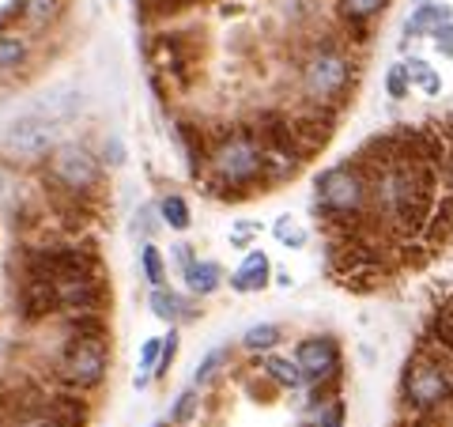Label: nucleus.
<instances>
[{
    "mask_svg": "<svg viewBox=\"0 0 453 427\" xmlns=\"http://www.w3.org/2000/svg\"><path fill=\"white\" fill-rule=\"evenodd\" d=\"M265 144L253 129H226L211 140L204 186L219 201H242L253 190H265Z\"/></svg>",
    "mask_w": 453,
    "mask_h": 427,
    "instance_id": "nucleus-1",
    "label": "nucleus"
},
{
    "mask_svg": "<svg viewBox=\"0 0 453 427\" xmlns=\"http://www.w3.org/2000/svg\"><path fill=\"white\" fill-rule=\"evenodd\" d=\"M314 208L329 223V231H351V227L371 220V208H374L371 175H366V167L356 155L325 167L314 178Z\"/></svg>",
    "mask_w": 453,
    "mask_h": 427,
    "instance_id": "nucleus-2",
    "label": "nucleus"
},
{
    "mask_svg": "<svg viewBox=\"0 0 453 427\" xmlns=\"http://www.w3.org/2000/svg\"><path fill=\"white\" fill-rule=\"evenodd\" d=\"M356 61L348 57L344 46L336 42H318L314 50L303 57L299 68V91L306 106H325V110H340L344 98L356 88Z\"/></svg>",
    "mask_w": 453,
    "mask_h": 427,
    "instance_id": "nucleus-3",
    "label": "nucleus"
},
{
    "mask_svg": "<svg viewBox=\"0 0 453 427\" xmlns=\"http://www.w3.org/2000/svg\"><path fill=\"white\" fill-rule=\"evenodd\" d=\"M401 405L408 416L453 408V367L427 352H412L401 367Z\"/></svg>",
    "mask_w": 453,
    "mask_h": 427,
    "instance_id": "nucleus-4",
    "label": "nucleus"
},
{
    "mask_svg": "<svg viewBox=\"0 0 453 427\" xmlns=\"http://www.w3.org/2000/svg\"><path fill=\"white\" fill-rule=\"evenodd\" d=\"M46 186L83 197V201H95L98 190H103V159L80 140H61L50 155H46Z\"/></svg>",
    "mask_w": 453,
    "mask_h": 427,
    "instance_id": "nucleus-5",
    "label": "nucleus"
},
{
    "mask_svg": "<svg viewBox=\"0 0 453 427\" xmlns=\"http://www.w3.org/2000/svg\"><path fill=\"white\" fill-rule=\"evenodd\" d=\"M110 375V340H65L53 367V382L83 393L98 390Z\"/></svg>",
    "mask_w": 453,
    "mask_h": 427,
    "instance_id": "nucleus-6",
    "label": "nucleus"
},
{
    "mask_svg": "<svg viewBox=\"0 0 453 427\" xmlns=\"http://www.w3.org/2000/svg\"><path fill=\"white\" fill-rule=\"evenodd\" d=\"M57 314H106L110 307V283L103 273H73L57 276Z\"/></svg>",
    "mask_w": 453,
    "mask_h": 427,
    "instance_id": "nucleus-7",
    "label": "nucleus"
},
{
    "mask_svg": "<svg viewBox=\"0 0 453 427\" xmlns=\"http://www.w3.org/2000/svg\"><path fill=\"white\" fill-rule=\"evenodd\" d=\"M61 144V125L42 118V113L27 110L4 129V148L19 159H46V155Z\"/></svg>",
    "mask_w": 453,
    "mask_h": 427,
    "instance_id": "nucleus-8",
    "label": "nucleus"
},
{
    "mask_svg": "<svg viewBox=\"0 0 453 427\" xmlns=\"http://www.w3.org/2000/svg\"><path fill=\"white\" fill-rule=\"evenodd\" d=\"M295 363H299V371L310 382H336L340 371H344V355H340V340L329 337V333H310L303 337L299 345H295Z\"/></svg>",
    "mask_w": 453,
    "mask_h": 427,
    "instance_id": "nucleus-9",
    "label": "nucleus"
},
{
    "mask_svg": "<svg viewBox=\"0 0 453 427\" xmlns=\"http://www.w3.org/2000/svg\"><path fill=\"white\" fill-rule=\"evenodd\" d=\"M151 61H155V68H159V76H166V80H174V83L186 88L189 76H193L196 53H193L186 35H159L155 38V46H151Z\"/></svg>",
    "mask_w": 453,
    "mask_h": 427,
    "instance_id": "nucleus-10",
    "label": "nucleus"
},
{
    "mask_svg": "<svg viewBox=\"0 0 453 427\" xmlns=\"http://www.w3.org/2000/svg\"><path fill=\"white\" fill-rule=\"evenodd\" d=\"M42 416H53L68 427H88L91 420V397L76 386H61L53 382V390L42 393Z\"/></svg>",
    "mask_w": 453,
    "mask_h": 427,
    "instance_id": "nucleus-11",
    "label": "nucleus"
},
{
    "mask_svg": "<svg viewBox=\"0 0 453 427\" xmlns=\"http://www.w3.org/2000/svg\"><path fill=\"white\" fill-rule=\"evenodd\" d=\"M268 280H273V261H268V253L261 246H250L246 258L238 261V268L231 273V291L234 295H253L268 288Z\"/></svg>",
    "mask_w": 453,
    "mask_h": 427,
    "instance_id": "nucleus-12",
    "label": "nucleus"
},
{
    "mask_svg": "<svg viewBox=\"0 0 453 427\" xmlns=\"http://www.w3.org/2000/svg\"><path fill=\"white\" fill-rule=\"evenodd\" d=\"M19 314H23V322H46V318L57 314L53 280L23 276V283H19Z\"/></svg>",
    "mask_w": 453,
    "mask_h": 427,
    "instance_id": "nucleus-13",
    "label": "nucleus"
},
{
    "mask_svg": "<svg viewBox=\"0 0 453 427\" xmlns=\"http://www.w3.org/2000/svg\"><path fill=\"white\" fill-rule=\"evenodd\" d=\"M148 307H151V314L166 322V325H178V322H193L196 318V299L193 295H181L174 288H151L148 295Z\"/></svg>",
    "mask_w": 453,
    "mask_h": 427,
    "instance_id": "nucleus-14",
    "label": "nucleus"
},
{
    "mask_svg": "<svg viewBox=\"0 0 453 427\" xmlns=\"http://www.w3.org/2000/svg\"><path fill=\"white\" fill-rule=\"evenodd\" d=\"M257 371L265 382H273L276 390H291L299 393L306 386V378L299 371V363H295V355H276V352H265L257 355Z\"/></svg>",
    "mask_w": 453,
    "mask_h": 427,
    "instance_id": "nucleus-15",
    "label": "nucleus"
},
{
    "mask_svg": "<svg viewBox=\"0 0 453 427\" xmlns=\"http://www.w3.org/2000/svg\"><path fill=\"white\" fill-rule=\"evenodd\" d=\"M31 110L42 113V118L57 121V125H68V121H73L76 113L83 110V95H80L76 88H53V91L42 95Z\"/></svg>",
    "mask_w": 453,
    "mask_h": 427,
    "instance_id": "nucleus-16",
    "label": "nucleus"
},
{
    "mask_svg": "<svg viewBox=\"0 0 453 427\" xmlns=\"http://www.w3.org/2000/svg\"><path fill=\"white\" fill-rule=\"evenodd\" d=\"M181 280H186V288L193 299H208V295H216L223 288V265L219 261H211V258H196L186 273H181Z\"/></svg>",
    "mask_w": 453,
    "mask_h": 427,
    "instance_id": "nucleus-17",
    "label": "nucleus"
},
{
    "mask_svg": "<svg viewBox=\"0 0 453 427\" xmlns=\"http://www.w3.org/2000/svg\"><path fill=\"white\" fill-rule=\"evenodd\" d=\"M419 238L427 242L431 250H442L446 242L453 238V197L438 193V201H434V208H431V220H427V227H423Z\"/></svg>",
    "mask_w": 453,
    "mask_h": 427,
    "instance_id": "nucleus-18",
    "label": "nucleus"
},
{
    "mask_svg": "<svg viewBox=\"0 0 453 427\" xmlns=\"http://www.w3.org/2000/svg\"><path fill=\"white\" fill-rule=\"evenodd\" d=\"M65 340H110L106 314H61Z\"/></svg>",
    "mask_w": 453,
    "mask_h": 427,
    "instance_id": "nucleus-19",
    "label": "nucleus"
},
{
    "mask_svg": "<svg viewBox=\"0 0 453 427\" xmlns=\"http://www.w3.org/2000/svg\"><path fill=\"white\" fill-rule=\"evenodd\" d=\"M442 23H453V12L446 4H419L412 16H408V23H404V38L434 35Z\"/></svg>",
    "mask_w": 453,
    "mask_h": 427,
    "instance_id": "nucleus-20",
    "label": "nucleus"
},
{
    "mask_svg": "<svg viewBox=\"0 0 453 427\" xmlns=\"http://www.w3.org/2000/svg\"><path fill=\"white\" fill-rule=\"evenodd\" d=\"M280 340H283V325L280 322H257V325H250V330L238 337V348L250 352V355H265V352H273Z\"/></svg>",
    "mask_w": 453,
    "mask_h": 427,
    "instance_id": "nucleus-21",
    "label": "nucleus"
},
{
    "mask_svg": "<svg viewBox=\"0 0 453 427\" xmlns=\"http://www.w3.org/2000/svg\"><path fill=\"white\" fill-rule=\"evenodd\" d=\"M31 61V42L19 31H0V73H16Z\"/></svg>",
    "mask_w": 453,
    "mask_h": 427,
    "instance_id": "nucleus-22",
    "label": "nucleus"
},
{
    "mask_svg": "<svg viewBox=\"0 0 453 427\" xmlns=\"http://www.w3.org/2000/svg\"><path fill=\"white\" fill-rule=\"evenodd\" d=\"M155 208H159L163 227H170V231H189L193 227V208L181 193H163L159 201H155Z\"/></svg>",
    "mask_w": 453,
    "mask_h": 427,
    "instance_id": "nucleus-23",
    "label": "nucleus"
},
{
    "mask_svg": "<svg viewBox=\"0 0 453 427\" xmlns=\"http://www.w3.org/2000/svg\"><path fill=\"white\" fill-rule=\"evenodd\" d=\"M234 360V348L231 345H216L211 352H204V360L196 363V371H193V386H211V382H216L219 375H223V367Z\"/></svg>",
    "mask_w": 453,
    "mask_h": 427,
    "instance_id": "nucleus-24",
    "label": "nucleus"
},
{
    "mask_svg": "<svg viewBox=\"0 0 453 427\" xmlns=\"http://www.w3.org/2000/svg\"><path fill=\"white\" fill-rule=\"evenodd\" d=\"M65 16V0H23V23L31 31H46Z\"/></svg>",
    "mask_w": 453,
    "mask_h": 427,
    "instance_id": "nucleus-25",
    "label": "nucleus"
},
{
    "mask_svg": "<svg viewBox=\"0 0 453 427\" xmlns=\"http://www.w3.org/2000/svg\"><path fill=\"white\" fill-rule=\"evenodd\" d=\"M386 4L389 0H336V12H340V19H344L348 27H363V23H371L374 16H381Z\"/></svg>",
    "mask_w": 453,
    "mask_h": 427,
    "instance_id": "nucleus-26",
    "label": "nucleus"
},
{
    "mask_svg": "<svg viewBox=\"0 0 453 427\" xmlns=\"http://www.w3.org/2000/svg\"><path fill=\"white\" fill-rule=\"evenodd\" d=\"M310 420L303 427H344L348 420V405L344 397H333V401H321V405H310Z\"/></svg>",
    "mask_w": 453,
    "mask_h": 427,
    "instance_id": "nucleus-27",
    "label": "nucleus"
},
{
    "mask_svg": "<svg viewBox=\"0 0 453 427\" xmlns=\"http://www.w3.org/2000/svg\"><path fill=\"white\" fill-rule=\"evenodd\" d=\"M140 273H144L151 288H163L166 283V258L155 242H140Z\"/></svg>",
    "mask_w": 453,
    "mask_h": 427,
    "instance_id": "nucleus-28",
    "label": "nucleus"
},
{
    "mask_svg": "<svg viewBox=\"0 0 453 427\" xmlns=\"http://www.w3.org/2000/svg\"><path fill=\"white\" fill-rule=\"evenodd\" d=\"M408 65V80H412V88H419L423 95H442V76L434 73V65L427 61H419V57H412V61H404Z\"/></svg>",
    "mask_w": 453,
    "mask_h": 427,
    "instance_id": "nucleus-29",
    "label": "nucleus"
},
{
    "mask_svg": "<svg viewBox=\"0 0 453 427\" xmlns=\"http://www.w3.org/2000/svg\"><path fill=\"white\" fill-rule=\"evenodd\" d=\"M273 238L280 242V246H288V250H303L306 242H310V231L295 216H280L273 223Z\"/></svg>",
    "mask_w": 453,
    "mask_h": 427,
    "instance_id": "nucleus-30",
    "label": "nucleus"
},
{
    "mask_svg": "<svg viewBox=\"0 0 453 427\" xmlns=\"http://www.w3.org/2000/svg\"><path fill=\"white\" fill-rule=\"evenodd\" d=\"M201 412V386H186L174 397V408H170V423L174 427H186L193 423V416Z\"/></svg>",
    "mask_w": 453,
    "mask_h": 427,
    "instance_id": "nucleus-31",
    "label": "nucleus"
},
{
    "mask_svg": "<svg viewBox=\"0 0 453 427\" xmlns=\"http://www.w3.org/2000/svg\"><path fill=\"white\" fill-rule=\"evenodd\" d=\"M12 205H23V178L16 167L0 163V208H12Z\"/></svg>",
    "mask_w": 453,
    "mask_h": 427,
    "instance_id": "nucleus-32",
    "label": "nucleus"
},
{
    "mask_svg": "<svg viewBox=\"0 0 453 427\" xmlns=\"http://www.w3.org/2000/svg\"><path fill=\"white\" fill-rule=\"evenodd\" d=\"M163 227V216H159V208L155 205H140L136 208V216H133V231L144 238V242H151L155 238V231Z\"/></svg>",
    "mask_w": 453,
    "mask_h": 427,
    "instance_id": "nucleus-33",
    "label": "nucleus"
},
{
    "mask_svg": "<svg viewBox=\"0 0 453 427\" xmlns=\"http://www.w3.org/2000/svg\"><path fill=\"white\" fill-rule=\"evenodd\" d=\"M178 348H181V337H178V325H170V333L163 337V352H159V367H155V378H163L170 367L178 360Z\"/></svg>",
    "mask_w": 453,
    "mask_h": 427,
    "instance_id": "nucleus-34",
    "label": "nucleus"
},
{
    "mask_svg": "<svg viewBox=\"0 0 453 427\" xmlns=\"http://www.w3.org/2000/svg\"><path fill=\"white\" fill-rule=\"evenodd\" d=\"M386 91H389V98H404L408 91H412V80H408V65L404 61L393 65L386 73Z\"/></svg>",
    "mask_w": 453,
    "mask_h": 427,
    "instance_id": "nucleus-35",
    "label": "nucleus"
},
{
    "mask_svg": "<svg viewBox=\"0 0 453 427\" xmlns=\"http://www.w3.org/2000/svg\"><path fill=\"white\" fill-rule=\"evenodd\" d=\"M103 163H106V167H121V163H125V140H121L118 133H110V136L103 140Z\"/></svg>",
    "mask_w": 453,
    "mask_h": 427,
    "instance_id": "nucleus-36",
    "label": "nucleus"
},
{
    "mask_svg": "<svg viewBox=\"0 0 453 427\" xmlns=\"http://www.w3.org/2000/svg\"><path fill=\"white\" fill-rule=\"evenodd\" d=\"M431 38H434V46L442 50V57H453V23H442Z\"/></svg>",
    "mask_w": 453,
    "mask_h": 427,
    "instance_id": "nucleus-37",
    "label": "nucleus"
},
{
    "mask_svg": "<svg viewBox=\"0 0 453 427\" xmlns=\"http://www.w3.org/2000/svg\"><path fill=\"white\" fill-rule=\"evenodd\" d=\"M253 231H257V223L242 220V223H238L234 231H231V242H234V246H246V250H250V235H253Z\"/></svg>",
    "mask_w": 453,
    "mask_h": 427,
    "instance_id": "nucleus-38",
    "label": "nucleus"
},
{
    "mask_svg": "<svg viewBox=\"0 0 453 427\" xmlns=\"http://www.w3.org/2000/svg\"><path fill=\"white\" fill-rule=\"evenodd\" d=\"M170 258H174V261H178V268H181V273H186V268L196 261V253H193V246H186V242H181V246L170 250Z\"/></svg>",
    "mask_w": 453,
    "mask_h": 427,
    "instance_id": "nucleus-39",
    "label": "nucleus"
},
{
    "mask_svg": "<svg viewBox=\"0 0 453 427\" xmlns=\"http://www.w3.org/2000/svg\"><path fill=\"white\" fill-rule=\"evenodd\" d=\"M442 197H453V151H449V159L442 167V190H438Z\"/></svg>",
    "mask_w": 453,
    "mask_h": 427,
    "instance_id": "nucleus-40",
    "label": "nucleus"
},
{
    "mask_svg": "<svg viewBox=\"0 0 453 427\" xmlns=\"http://www.w3.org/2000/svg\"><path fill=\"white\" fill-rule=\"evenodd\" d=\"M27 427H68V423H61V420H53V416H35Z\"/></svg>",
    "mask_w": 453,
    "mask_h": 427,
    "instance_id": "nucleus-41",
    "label": "nucleus"
},
{
    "mask_svg": "<svg viewBox=\"0 0 453 427\" xmlns=\"http://www.w3.org/2000/svg\"><path fill=\"white\" fill-rule=\"evenodd\" d=\"M438 310H442V314L453 322V291H449V295H442V303H438Z\"/></svg>",
    "mask_w": 453,
    "mask_h": 427,
    "instance_id": "nucleus-42",
    "label": "nucleus"
},
{
    "mask_svg": "<svg viewBox=\"0 0 453 427\" xmlns=\"http://www.w3.org/2000/svg\"><path fill=\"white\" fill-rule=\"evenodd\" d=\"M273 280H276V288H291V273H273Z\"/></svg>",
    "mask_w": 453,
    "mask_h": 427,
    "instance_id": "nucleus-43",
    "label": "nucleus"
},
{
    "mask_svg": "<svg viewBox=\"0 0 453 427\" xmlns=\"http://www.w3.org/2000/svg\"><path fill=\"white\" fill-rule=\"evenodd\" d=\"M155 427H174V423H170V420H166V423H155Z\"/></svg>",
    "mask_w": 453,
    "mask_h": 427,
    "instance_id": "nucleus-44",
    "label": "nucleus"
}]
</instances>
